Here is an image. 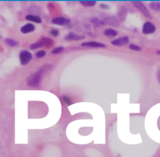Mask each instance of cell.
Wrapping results in <instances>:
<instances>
[{
  "instance_id": "cell-9",
  "label": "cell",
  "mask_w": 160,
  "mask_h": 157,
  "mask_svg": "<svg viewBox=\"0 0 160 157\" xmlns=\"http://www.w3.org/2000/svg\"><path fill=\"white\" fill-rule=\"evenodd\" d=\"M128 12V8L126 6H121V7H119L117 14L121 21H124L125 20Z\"/></svg>"
},
{
  "instance_id": "cell-17",
  "label": "cell",
  "mask_w": 160,
  "mask_h": 157,
  "mask_svg": "<svg viewBox=\"0 0 160 157\" xmlns=\"http://www.w3.org/2000/svg\"><path fill=\"white\" fill-rule=\"evenodd\" d=\"M90 21L92 23L95 24L97 26H101V25H103L105 24L104 21H103V20L100 19L99 18H92L90 19Z\"/></svg>"
},
{
  "instance_id": "cell-21",
  "label": "cell",
  "mask_w": 160,
  "mask_h": 157,
  "mask_svg": "<svg viewBox=\"0 0 160 157\" xmlns=\"http://www.w3.org/2000/svg\"><path fill=\"white\" fill-rule=\"evenodd\" d=\"M46 54V52L45 50H41L38 52L36 54V56L37 58H40L44 57Z\"/></svg>"
},
{
  "instance_id": "cell-20",
  "label": "cell",
  "mask_w": 160,
  "mask_h": 157,
  "mask_svg": "<svg viewBox=\"0 0 160 157\" xmlns=\"http://www.w3.org/2000/svg\"><path fill=\"white\" fill-rule=\"evenodd\" d=\"M64 47L60 46V47H58L54 49H53L52 51V53L53 54H60L62 52L64 51Z\"/></svg>"
},
{
  "instance_id": "cell-25",
  "label": "cell",
  "mask_w": 160,
  "mask_h": 157,
  "mask_svg": "<svg viewBox=\"0 0 160 157\" xmlns=\"http://www.w3.org/2000/svg\"><path fill=\"white\" fill-rule=\"evenodd\" d=\"M100 7L103 10H108L109 8V7L107 6V4H100Z\"/></svg>"
},
{
  "instance_id": "cell-27",
  "label": "cell",
  "mask_w": 160,
  "mask_h": 157,
  "mask_svg": "<svg viewBox=\"0 0 160 157\" xmlns=\"http://www.w3.org/2000/svg\"><path fill=\"white\" fill-rule=\"evenodd\" d=\"M156 53H157L158 55H160V50H157V51H156Z\"/></svg>"
},
{
  "instance_id": "cell-19",
  "label": "cell",
  "mask_w": 160,
  "mask_h": 157,
  "mask_svg": "<svg viewBox=\"0 0 160 157\" xmlns=\"http://www.w3.org/2000/svg\"><path fill=\"white\" fill-rule=\"evenodd\" d=\"M80 3L82 6L86 7H91L95 6L96 4V1H80Z\"/></svg>"
},
{
  "instance_id": "cell-1",
  "label": "cell",
  "mask_w": 160,
  "mask_h": 157,
  "mask_svg": "<svg viewBox=\"0 0 160 157\" xmlns=\"http://www.w3.org/2000/svg\"><path fill=\"white\" fill-rule=\"evenodd\" d=\"M45 67H43L39 72L30 77L28 81V85L31 87H36L39 86L42 79V75L45 70Z\"/></svg>"
},
{
  "instance_id": "cell-24",
  "label": "cell",
  "mask_w": 160,
  "mask_h": 157,
  "mask_svg": "<svg viewBox=\"0 0 160 157\" xmlns=\"http://www.w3.org/2000/svg\"><path fill=\"white\" fill-rule=\"evenodd\" d=\"M63 100L68 105L71 104V101L70 100V98L68 96H65V95L63 96Z\"/></svg>"
},
{
  "instance_id": "cell-12",
  "label": "cell",
  "mask_w": 160,
  "mask_h": 157,
  "mask_svg": "<svg viewBox=\"0 0 160 157\" xmlns=\"http://www.w3.org/2000/svg\"><path fill=\"white\" fill-rule=\"evenodd\" d=\"M25 19L28 21H32L33 22L36 23H42V19L39 16L36 15H33L32 14H28L26 16Z\"/></svg>"
},
{
  "instance_id": "cell-10",
  "label": "cell",
  "mask_w": 160,
  "mask_h": 157,
  "mask_svg": "<svg viewBox=\"0 0 160 157\" xmlns=\"http://www.w3.org/2000/svg\"><path fill=\"white\" fill-rule=\"evenodd\" d=\"M35 30V26L33 24L28 23L26 24L23 26L21 27L20 29V31L22 33L24 34L30 33V32H33Z\"/></svg>"
},
{
  "instance_id": "cell-2",
  "label": "cell",
  "mask_w": 160,
  "mask_h": 157,
  "mask_svg": "<svg viewBox=\"0 0 160 157\" xmlns=\"http://www.w3.org/2000/svg\"><path fill=\"white\" fill-rule=\"evenodd\" d=\"M33 56L32 53L26 50H23L20 52L19 54V59L20 63L22 66L28 64L32 60Z\"/></svg>"
},
{
  "instance_id": "cell-13",
  "label": "cell",
  "mask_w": 160,
  "mask_h": 157,
  "mask_svg": "<svg viewBox=\"0 0 160 157\" xmlns=\"http://www.w3.org/2000/svg\"><path fill=\"white\" fill-rule=\"evenodd\" d=\"M40 41L43 44V46L46 47H50L54 44V41L52 39L48 38H43L41 39Z\"/></svg>"
},
{
  "instance_id": "cell-16",
  "label": "cell",
  "mask_w": 160,
  "mask_h": 157,
  "mask_svg": "<svg viewBox=\"0 0 160 157\" xmlns=\"http://www.w3.org/2000/svg\"><path fill=\"white\" fill-rule=\"evenodd\" d=\"M43 46V44L42 42L39 41L35 42V43H32V44L30 45V49L32 50H33L42 47Z\"/></svg>"
},
{
  "instance_id": "cell-26",
  "label": "cell",
  "mask_w": 160,
  "mask_h": 157,
  "mask_svg": "<svg viewBox=\"0 0 160 157\" xmlns=\"http://www.w3.org/2000/svg\"><path fill=\"white\" fill-rule=\"evenodd\" d=\"M157 77L158 81V82H159L160 85V68L158 71Z\"/></svg>"
},
{
  "instance_id": "cell-22",
  "label": "cell",
  "mask_w": 160,
  "mask_h": 157,
  "mask_svg": "<svg viewBox=\"0 0 160 157\" xmlns=\"http://www.w3.org/2000/svg\"><path fill=\"white\" fill-rule=\"evenodd\" d=\"M129 49H131V50L136 51H139L141 50V48L139 46L133 44H131L129 45Z\"/></svg>"
},
{
  "instance_id": "cell-18",
  "label": "cell",
  "mask_w": 160,
  "mask_h": 157,
  "mask_svg": "<svg viewBox=\"0 0 160 157\" xmlns=\"http://www.w3.org/2000/svg\"><path fill=\"white\" fill-rule=\"evenodd\" d=\"M4 41L8 45V46H10V47H14L18 44L17 42L14 41L13 39L10 38H6Z\"/></svg>"
},
{
  "instance_id": "cell-14",
  "label": "cell",
  "mask_w": 160,
  "mask_h": 157,
  "mask_svg": "<svg viewBox=\"0 0 160 157\" xmlns=\"http://www.w3.org/2000/svg\"><path fill=\"white\" fill-rule=\"evenodd\" d=\"M149 7L156 12L160 11V3L159 1H152L149 4Z\"/></svg>"
},
{
  "instance_id": "cell-11",
  "label": "cell",
  "mask_w": 160,
  "mask_h": 157,
  "mask_svg": "<svg viewBox=\"0 0 160 157\" xmlns=\"http://www.w3.org/2000/svg\"><path fill=\"white\" fill-rule=\"evenodd\" d=\"M82 46H89L91 47L96 48H104L106 47V45L103 43H100L96 41H89L84 42L81 44Z\"/></svg>"
},
{
  "instance_id": "cell-7",
  "label": "cell",
  "mask_w": 160,
  "mask_h": 157,
  "mask_svg": "<svg viewBox=\"0 0 160 157\" xmlns=\"http://www.w3.org/2000/svg\"><path fill=\"white\" fill-rule=\"evenodd\" d=\"M52 23L55 25L59 26H64L68 25L71 23V20L68 18H65L64 17H58L53 18L52 20Z\"/></svg>"
},
{
  "instance_id": "cell-5",
  "label": "cell",
  "mask_w": 160,
  "mask_h": 157,
  "mask_svg": "<svg viewBox=\"0 0 160 157\" xmlns=\"http://www.w3.org/2000/svg\"><path fill=\"white\" fill-rule=\"evenodd\" d=\"M156 27L150 22H146L142 27V32L145 35L152 34L155 32Z\"/></svg>"
},
{
  "instance_id": "cell-6",
  "label": "cell",
  "mask_w": 160,
  "mask_h": 157,
  "mask_svg": "<svg viewBox=\"0 0 160 157\" xmlns=\"http://www.w3.org/2000/svg\"><path fill=\"white\" fill-rule=\"evenodd\" d=\"M85 38V36L84 35H78L74 32H71L65 35L64 39L66 41H78L84 39Z\"/></svg>"
},
{
  "instance_id": "cell-15",
  "label": "cell",
  "mask_w": 160,
  "mask_h": 157,
  "mask_svg": "<svg viewBox=\"0 0 160 157\" xmlns=\"http://www.w3.org/2000/svg\"><path fill=\"white\" fill-rule=\"evenodd\" d=\"M118 34L117 31L112 29H109L104 31V35L106 36H116Z\"/></svg>"
},
{
  "instance_id": "cell-4",
  "label": "cell",
  "mask_w": 160,
  "mask_h": 157,
  "mask_svg": "<svg viewBox=\"0 0 160 157\" xmlns=\"http://www.w3.org/2000/svg\"><path fill=\"white\" fill-rule=\"evenodd\" d=\"M103 21L105 24L112 26L118 27L120 26V21H119L118 18L113 16H106L103 18Z\"/></svg>"
},
{
  "instance_id": "cell-23",
  "label": "cell",
  "mask_w": 160,
  "mask_h": 157,
  "mask_svg": "<svg viewBox=\"0 0 160 157\" xmlns=\"http://www.w3.org/2000/svg\"><path fill=\"white\" fill-rule=\"evenodd\" d=\"M50 33L52 35H53L54 37H57L58 36L59 34V32L58 30L56 29H52Z\"/></svg>"
},
{
  "instance_id": "cell-3",
  "label": "cell",
  "mask_w": 160,
  "mask_h": 157,
  "mask_svg": "<svg viewBox=\"0 0 160 157\" xmlns=\"http://www.w3.org/2000/svg\"><path fill=\"white\" fill-rule=\"evenodd\" d=\"M132 3L136 7V8H138V10H139V11H141V13H142V14H144V15L146 17V18H149V19L152 18L151 15L148 11L147 8L142 2L139 1H132Z\"/></svg>"
},
{
  "instance_id": "cell-8",
  "label": "cell",
  "mask_w": 160,
  "mask_h": 157,
  "mask_svg": "<svg viewBox=\"0 0 160 157\" xmlns=\"http://www.w3.org/2000/svg\"><path fill=\"white\" fill-rule=\"evenodd\" d=\"M129 42V38L128 36H123L112 41V44L115 46H122L124 45L127 44Z\"/></svg>"
}]
</instances>
